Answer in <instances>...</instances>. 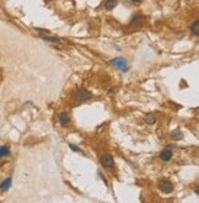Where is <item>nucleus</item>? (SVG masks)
<instances>
[{
	"mask_svg": "<svg viewBox=\"0 0 199 203\" xmlns=\"http://www.w3.org/2000/svg\"><path fill=\"white\" fill-rule=\"evenodd\" d=\"M172 138L173 139H182L183 138V134L182 133H181V132H175V133H172Z\"/></svg>",
	"mask_w": 199,
	"mask_h": 203,
	"instance_id": "12",
	"label": "nucleus"
},
{
	"mask_svg": "<svg viewBox=\"0 0 199 203\" xmlns=\"http://www.w3.org/2000/svg\"><path fill=\"white\" fill-rule=\"evenodd\" d=\"M192 31H193V33L194 34H199V22H198V20L197 21H194V24L192 25Z\"/></svg>",
	"mask_w": 199,
	"mask_h": 203,
	"instance_id": "11",
	"label": "nucleus"
},
{
	"mask_svg": "<svg viewBox=\"0 0 199 203\" xmlns=\"http://www.w3.org/2000/svg\"><path fill=\"white\" fill-rule=\"evenodd\" d=\"M116 6H117V2H116V0H107V2L104 3V8L107 10H112Z\"/></svg>",
	"mask_w": 199,
	"mask_h": 203,
	"instance_id": "8",
	"label": "nucleus"
},
{
	"mask_svg": "<svg viewBox=\"0 0 199 203\" xmlns=\"http://www.w3.org/2000/svg\"><path fill=\"white\" fill-rule=\"evenodd\" d=\"M59 121H60V123H62V124L66 126V124L69 123V121H70L69 115H68L66 112H62V113L59 115Z\"/></svg>",
	"mask_w": 199,
	"mask_h": 203,
	"instance_id": "7",
	"label": "nucleus"
},
{
	"mask_svg": "<svg viewBox=\"0 0 199 203\" xmlns=\"http://www.w3.org/2000/svg\"><path fill=\"white\" fill-rule=\"evenodd\" d=\"M78 97L80 100H87V99L91 97V94H90V92L87 90H85V89H79L78 90Z\"/></svg>",
	"mask_w": 199,
	"mask_h": 203,
	"instance_id": "4",
	"label": "nucleus"
},
{
	"mask_svg": "<svg viewBox=\"0 0 199 203\" xmlns=\"http://www.w3.org/2000/svg\"><path fill=\"white\" fill-rule=\"evenodd\" d=\"M111 64L113 67L120 69V70H127V69H128V67H127L128 63H127V61L124 58H114V59L111 61Z\"/></svg>",
	"mask_w": 199,
	"mask_h": 203,
	"instance_id": "2",
	"label": "nucleus"
},
{
	"mask_svg": "<svg viewBox=\"0 0 199 203\" xmlns=\"http://www.w3.org/2000/svg\"><path fill=\"white\" fill-rule=\"evenodd\" d=\"M145 121H146L149 124H152V123L155 122V117H152V116H150V115H149V116H146Z\"/></svg>",
	"mask_w": 199,
	"mask_h": 203,
	"instance_id": "14",
	"label": "nucleus"
},
{
	"mask_svg": "<svg viewBox=\"0 0 199 203\" xmlns=\"http://www.w3.org/2000/svg\"><path fill=\"white\" fill-rule=\"evenodd\" d=\"M159 187L162 192H165V193H171L173 191V183L167 180V178H164V180H160L159 182Z\"/></svg>",
	"mask_w": 199,
	"mask_h": 203,
	"instance_id": "1",
	"label": "nucleus"
},
{
	"mask_svg": "<svg viewBox=\"0 0 199 203\" xmlns=\"http://www.w3.org/2000/svg\"><path fill=\"white\" fill-rule=\"evenodd\" d=\"M101 162L102 165L104 166V168H112V166L114 165V161H113V158L110 155V154H106L101 158Z\"/></svg>",
	"mask_w": 199,
	"mask_h": 203,
	"instance_id": "3",
	"label": "nucleus"
},
{
	"mask_svg": "<svg viewBox=\"0 0 199 203\" xmlns=\"http://www.w3.org/2000/svg\"><path fill=\"white\" fill-rule=\"evenodd\" d=\"M160 158H161V160H164V161H169V160L172 158V150H171V149L164 150V152L160 154Z\"/></svg>",
	"mask_w": 199,
	"mask_h": 203,
	"instance_id": "5",
	"label": "nucleus"
},
{
	"mask_svg": "<svg viewBox=\"0 0 199 203\" xmlns=\"http://www.w3.org/2000/svg\"><path fill=\"white\" fill-rule=\"evenodd\" d=\"M47 2H53V0H47Z\"/></svg>",
	"mask_w": 199,
	"mask_h": 203,
	"instance_id": "16",
	"label": "nucleus"
},
{
	"mask_svg": "<svg viewBox=\"0 0 199 203\" xmlns=\"http://www.w3.org/2000/svg\"><path fill=\"white\" fill-rule=\"evenodd\" d=\"M41 37H42L44 41H48V42H54V43L59 42V38H58V37H56V36H46V34H42Z\"/></svg>",
	"mask_w": 199,
	"mask_h": 203,
	"instance_id": "10",
	"label": "nucleus"
},
{
	"mask_svg": "<svg viewBox=\"0 0 199 203\" xmlns=\"http://www.w3.org/2000/svg\"><path fill=\"white\" fill-rule=\"evenodd\" d=\"M132 2H133L134 4H139V3L141 2V0H132Z\"/></svg>",
	"mask_w": 199,
	"mask_h": 203,
	"instance_id": "15",
	"label": "nucleus"
},
{
	"mask_svg": "<svg viewBox=\"0 0 199 203\" xmlns=\"http://www.w3.org/2000/svg\"><path fill=\"white\" fill-rule=\"evenodd\" d=\"M69 146H70V149H71V150L78 152V153H82V150L80 149V148H78V146H75V145H73V144H69Z\"/></svg>",
	"mask_w": 199,
	"mask_h": 203,
	"instance_id": "13",
	"label": "nucleus"
},
{
	"mask_svg": "<svg viewBox=\"0 0 199 203\" xmlns=\"http://www.w3.org/2000/svg\"><path fill=\"white\" fill-rule=\"evenodd\" d=\"M10 154V148L4 145V146H0V158H4V156H8Z\"/></svg>",
	"mask_w": 199,
	"mask_h": 203,
	"instance_id": "9",
	"label": "nucleus"
},
{
	"mask_svg": "<svg viewBox=\"0 0 199 203\" xmlns=\"http://www.w3.org/2000/svg\"><path fill=\"white\" fill-rule=\"evenodd\" d=\"M10 186H11V178L8 177L6 180H4L2 183H0V190H2L3 192H5V191H8L10 188Z\"/></svg>",
	"mask_w": 199,
	"mask_h": 203,
	"instance_id": "6",
	"label": "nucleus"
}]
</instances>
